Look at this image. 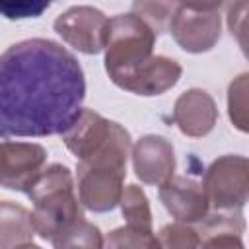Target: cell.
<instances>
[{
	"label": "cell",
	"mask_w": 249,
	"mask_h": 249,
	"mask_svg": "<svg viewBox=\"0 0 249 249\" xmlns=\"http://www.w3.org/2000/svg\"><path fill=\"white\" fill-rule=\"evenodd\" d=\"M86 80L76 56L49 39H25L0 54V136L62 134L82 111Z\"/></svg>",
	"instance_id": "6da1fadb"
},
{
	"label": "cell",
	"mask_w": 249,
	"mask_h": 249,
	"mask_svg": "<svg viewBox=\"0 0 249 249\" xmlns=\"http://www.w3.org/2000/svg\"><path fill=\"white\" fill-rule=\"evenodd\" d=\"M27 196L33 202L31 218L35 233L51 243L84 220L78 196L74 195L72 173L62 163L43 167Z\"/></svg>",
	"instance_id": "7a4b0ae2"
},
{
	"label": "cell",
	"mask_w": 249,
	"mask_h": 249,
	"mask_svg": "<svg viewBox=\"0 0 249 249\" xmlns=\"http://www.w3.org/2000/svg\"><path fill=\"white\" fill-rule=\"evenodd\" d=\"M156 33L134 14H121L109 19L105 39V70L119 88L154 56Z\"/></svg>",
	"instance_id": "3957f363"
},
{
	"label": "cell",
	"mask_w": 249,
	"mask_h": 249,
	"mask_svg": "<svg viewBox=\"0 0 249 249\" xmlns=\"http://www.w3.org/2000/svg\"><path fill=\"white\" fill-rule=\"evenodd\" d=\"M208 204L214 210L241 208L249 196V161L243 156H222L214 160L202 183Z\"/></svg>",
	"instance_id": "277c9868"
},
{
	"label": "cell",
	"mask_w": 249,
	"mask_h": 249,
	"mask_svg": "<svg viewBox=\"0 0 249 249\" xmlns=\"http://www.w3.org/2000/svg\"><path fill=\"white\" fill-rule=\"evenodd\" d=\"M126 165L78 161V196L91 212H107L119 204Z\"/></svg>",
	"instance_id": "5b68a950"
},
{
	"label": "cell",
	"mask_w": 249,
	"mask_h": 249,
	"mask_svg": "<svg viewBox=\"0 0 249 249\" xmlns=\"http://www.w3.org/2000/svg\"><path fill=\"white\" fill-rule=\"evenodd\" d=\"M109 19L93 6H72L54 19V31L76 51L97 54L105 47Z\"/></svg>",
	"instance_id": "8992f818"
},
{
	"label": "cell",
	"mask_w": 249,
	"mask_h": 249,
	"mask_svg": "<svg viewBox=\"0 0 249 249\" xmlns=\"http://www.w3.org/2000/svg\"><path fill=\"white\" fill-rule=\"evenodd\" d=\"M47 150L33 142H0V187L27 193L43 171Z\"/></svg>",
	"instance_id": "52a82bcc"
},
{
	"label": "cell",
	"mask_w": 249,
	"mask_h": 249,
	"mask_svg": "<svg viewBox=\"0 0 249 249\" xmlns=\"http://www.w3.org/2000/svg\"><path fill=\"white\" fill-rule=\"evenodd\" d=\"M167 29L187 53H206L220 39L222 19L216 10H191L177 6Z\"/></svg>",
	"instance_id": "ba28073f"
},
{
	"label": "cell",
	"mask_w": 249,
	"mask_h": 249,
	"mask_svg": "<svg viewBox=\"0 0 249 249\" xmlns=\"http://www.w3.org/2000/svg\"><path fill=\"white\" fill-rule=\"evenodd\" d=\"M160 187V200L167 208V212L185 224H196L208 214V196L202 183L191 177L171 175Z\"/></svg>",
	"instance_id": "9c48e42d"
},
{
	"label": "cell",
	"mask_w": 249,
	"mask_h": 249,
	"mask_svg": "<svg viewBox=\"0 0 249 249\" xmlns=\"http://www.w3.org/2000/svg\"><path fill=\"white\" fill-rule=\"evenodd\" d=\"M136 177L148 185H161L175 171V152L169 140L158 134L142 136L130 150Z\"/></svg>",
	"instance_id": "30bf717a"
},
{
	"label": "cell",
	"mask_w": 249,
	"mask_h": 249,
	"mask_svg": "<svg viewBox=\"0 0 249 249\" xmlns=\"http://www.w3.org/2000/svg\"><path fill=\"white\" fill-rule=\"evenodd\" d=\"M218 121V109L212 95L204 89H189L181 93L173 107V123L193 138L208 134Z\"/></svg>",
	"instance_id": "8fae6325"
},
{
	"label": "cell",
	"mask_w": 249,
	"mask_h": 249,
	"mask_svg": "<svg viewBox=\"0 0 249 249\" xmlns=\"http://www.w3.org/2000/svg\"><path fill=\"white\" fill-rule=\"evenodd\" d=\"M181 72L183 68L177 60L156 54L124 82L123 89L136 95H160L179 82Z\"/></svg>",
	"instance_id": "7c38bea8"
},
{
	"label": "cell",
	"mask_w": 249,
	"mask_h": 249,
	"mask_svg": "<svg viewBox=\"0 0 249 249\" xmlns=\"http://www.w3.org/2000/svg\"><path fill=\"white\" fill-rule=\"evenodd\" d=\"M245 230L241 208L216 210L200 220L196 230L202 247H243L241 233Z\"/></svg>",
	"instance_id": "4fadbf2b"
},
{
	"label": "cell",
	"mask_w": 249,
	"mask_h": 249,
	"mask_svg": "<svg viewBox=\"0 0 249 249\" xmlns=\"http://www.w3.org/2000/svg\"><path fill=\"white\" fill-rule=\"evenodd\" d=\"M33 235L31 212L12 200H0V249L35 247Z\"/></svg>",
	"instance_id": "5bb4252c"
},
{
	"label": "cell",
	"mask_w": 249,
	"mask_h": 249,
	"mask_svg": "<svg viewBox=\"0 0 249 249\" xmlns=\"http://www.w3.org/2000/svg\"><path fill=\"white\" fill-rule=\"evenodd\" d=\"M121 212L126 218L128 226L142 228V230H152V212H150V202L146 193L138 185H126L123 187L121 198Z\"/></svg>",
	"instance_id": "9a60e30c"
},
{
	"label": "cell",
	"mask_w": 249,
	"mask_h": 249,
	"mask_svg": "<svg viewBox=\"0 0 249 249\" xmlns=\"http://www.w3.org/2000/svg\"><path fill=\"white\" fill-rule=\"evenodd\" d=\"M175 0H134L132 14L142 19L156 35L165 31L175 12Z\"/></svg>",
	"instance_id": "2e32d148"
},
{
	"label": "cell",
	"mask_w": 249,
	"mask_h": 249,
	"mask_svg": "<svg viewBox=\"0 0 249 249\" xmlns=\"http://www.w3.org/2000/svg\"><path fill=\"white\" fill-rule=\"evenodd\" d=\"M103 245L107 247H160L158 237L154 235L152 230H142V228H134V226H123L113 230L107 239L103 241Z\"/></svg>",
	"instance_id": "e0dca14e"
},
{
	"label": "cell",
	"mask_w": 249,
	"mask_h": 249,
	"mask_svg": "<svg viewBox=\"0 0 249 249\" xmlns=\"http://www.w3.org/2000/svg\"><path fill=\"white\" fill-rule=\"evenodd\" d=\"M53 245L58 249H66V247H93V249H97V247H103V237H101V231L97 230V226L89 224L84 218L72 230H68L62 237L53 241Z\"/></svg>",
	"instance_id": "ac0fdd59"
},
{
	"label": "cell",
	"mask_w": 249,
	"mask_h": 249,
	"mask_svg": "<svg viewBox=\"0 0 249 249\" xmlns=\"http://www.w3.org/2000/svg\"><path fill=\"white\" fill-rule=\"evenodd\" d=\"M228 109L230 119L239 130H247V74H241L231 82L228 91Z\"/></svg>",
	"instance_id": "d6986e66"
},
{
	"label": "cell",
	"mask_w": 249,
	"mask_h": 249,
	"mask_svg": "<svg viewBox=\"0 0 249 249\" xmlns=\"http://www.w3.org/2000/svg\"><path fill=\"white\" fill-rule=\"evenodd\" d=\"M160 247H198V233L191 224L185 222H175V224H167L160 230L158 235Z\"/></svg>",
	"instance_id": "ffe728a7"
},
{
	"label": "cell",
	"mask_w": 249,
	"mask_h": 249,
	"mask_svg": "<svg viewBox=\"0 0 249 249\" xmlns=\"http://www.w3.org/2000/svg\"><path fill=\"white\" fill-rule=\"evenodd\" d=\"M54 0H0V16L6 19L39 18Z\"/></svg>",
	"instance_id": "44dd1931"
},
{
	"label": "cell",
	"mask_w": 249,
	"mask_h": 249,
	"mask_svg": "<svg viewBox=\"0 0 249 249\" xmlns=\"http://www.w3.org/2000/svg\"><path fill=\"white\" fill-rule=\"evenodd\" d=\"M247 0H237L233 6H230L228 12V27L231 35L239 39V45L245 49V23H247Z\"/></svg>",
	"instance_id": "7402d4cb"
},
{
	"label": "cell",
	"mask_w": 249,
	"mask_h": 249,
	"mask_svg": "<svg viewBox=\"0 0 249 249\" xmlns=\"http://www.w3.org/2000/svg\"><path fill=\"white\" fill-rule=\"evenodd\" d=\"M179 2V6L191 8V10H220L222 6H226L231 0H175Z\"/></svg>",
	"instance_id": "603a6c76"
}]
</instances>
